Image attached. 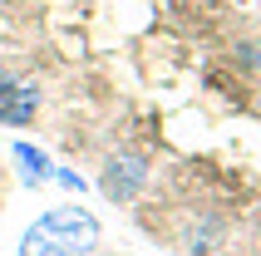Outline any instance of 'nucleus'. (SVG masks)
<instances>
[{
    "label": "nucleus",
    "instance_id": "f03ea898",
    "mask_svg": "<svg viewBox=\"0 0 261 256\" xmlns=\"http://www.w3.org/2000/svg\"><path fill=\"white\" fill-rule=\"evenodd\" d=\"M143 183H148V163L138 153H114L109 158V168H103V192H109L114 202H128Z\"/></svg>",
    "mask_w": 261,
    "mask_h": 256
},
{
    "label": "nucleus",
    "instance_id": "20e7f679",
    "mask_svg": "<svg viewBox=\"0 0 261 256\" xmlns=\"http://www.w3.org/2000/svg\"><path fill=\"white\" fill-rule=\"evenodd\" d=\"M10 158L20 163V172H25V183L35 187V183H44L49 172H55V163H49V153H40L35 143H15L10 148Z\"/></svg>",
    "mask_w": 261,
    "mask_h": 256
},
{
    "label": "nucleus",
    "instance_id": "f257e3e1",
    "mask_svg": "<svg viewBox=\"0 0 261 256\" xmlns=\"http://www.w3.org/2000/svg\"><path fill=\"white\" fill-rule=\"evenodd\" d=\"M99 246V217L84 207H49L20 237V256H89Z\"/></svg>",
    "mask_w": 261,
    "mask_h": 256
},
{
    "label": "nucleus",
    "instance_id": "39448f33",
    "mask_svg": "<svg viewBox=\"0 0 261 256\" xmlns=\"http://www.w3.org/2000/svg\"><path fill=\"white\" fill-rule=\"evenodd\" d=\"M49 177H55L59 187H69V192H84V187H89L84 177H79V172H69V168H55V172H49Z\"/></svg>",
    "mask_w": 261,
    "mask_h": 256
},
{
    "label": "nucleus",
    "instance_id": "7ed1b4c3",
    "mask_svg": "<svg viewBox=\"0 0 261 256\" xmlns=\"http://www.w3.org/2000/svg\"><path fill=\"white\" fill-rule=\"evenodd\" d=\"M35 114H40V94L30 84H20V79H0V123L30 128Z\"/></svg>",
    "mask_w": 261,
    "mask_h": 256
}]
</instances>
